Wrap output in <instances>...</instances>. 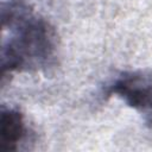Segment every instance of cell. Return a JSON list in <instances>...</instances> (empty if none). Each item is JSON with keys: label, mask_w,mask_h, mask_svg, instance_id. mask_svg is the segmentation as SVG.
<instances>
[{"label": "cell", "mask_w": 152, "mask_h": 152, "mask_svg": "<svg viewBox=\"0 0 152 152\" xmlns=\"http://www.w3.org/2000/svg\"><path fill=\"white\" fill-rule=\"evenodd\" d=\"M1 76L43 71L57 57V36L49 21L20 0L1 5Z\"/></svg>", "instance_id": "obj_1"}, {"label": "cell", "mask_w": 152, "mask_h": 152, "mask_svg": "<svg viewBox=\"0 0 152 152\" xmlns=\"http://www.w3.org/2000/svg\"><path fill=\"white\" fill-rule=\"evenodd\" d=\"M103 94L121 99L152 125V71H122L107 84Z\"/></svg>", "instance_id": "obj_2"}, {"label": "cell", "mask_w": 152, "mask_h": 152, "mask_svg": "<svg viewBox=\"0 0 152 152\" xmlns=\"http://www.w3.org/2000/svg\"><path fill=\"white\" fill-rule=\"evenodd\" d=\"M26 134L23 114L14 108L2 106L0 112V152L15 151Z\"/></svg>", "instance_id": "obj_3"}]
</instances>
